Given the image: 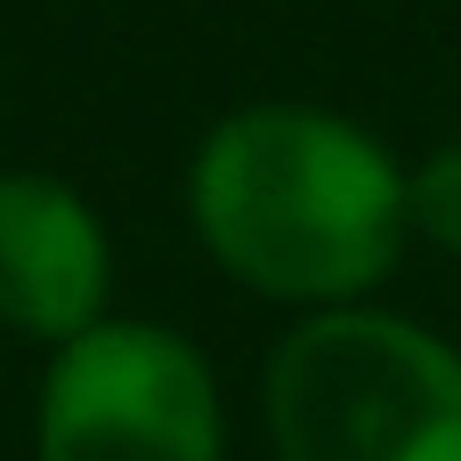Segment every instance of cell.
I'll return each instance as SVG.
<instances>
[{"label":"cell","mask_w":461,"mask_h":461,"mask_svg":"<svg viewBox=\"0 0 461 461\" xmlns=\"http://www.w3.org/2000/svg\"><path fill=\"white\" fill-rule=\"evenodd\" d=\"M186 219L227 284L300 316L373 300L413 243L405 162L308 97L219 113L186 162Z\"/></svg>","instance_id":"1"},{"label":"cell","mask_w":461,"mask_h":461,"mask_svg":"<svg viewBox=\"0 0 461 461\" xmlns=\"http://www.w3.org/2000/svg\"><path fill=\"white\" fill-rule=\"evenodd\" d=\"M276 461H461V348L397 308H316L259 381Z\"/></svg>","instance_id":"2"},{"label":"cell","mask_w":461,"mask_h":461,"mask_svg":"<svg viewBox=\"0 0 461 461\" xmlns=\"http://www.w3.org/2000/svg\"><path fill=\"white\" fill-rule=\"evenodd\" d=\"M32 461H227L211 357L162 316L89 324L41 365Z\"/></svg>","instance_id":"3"},{"label":"cell","mask_w":461,"mask_h":461,"mask_svg":"<svg viewBox=\"0 0 461 461\" xmlns=\"http://www.w3.org/2000/svg\"><path fill=\"white\" fill-rule=\"evenodd\" d=\"M113 316V235L57 170H0V332L65 348Z\"/></svg>","instance_id":"4"},{"label":"cell","mask_w":461,"mask_h":461,"mask_svg":"<svg viewBox=\"0 0 461 461\" xmlns=\"http://www.w3.org/2000/svg\"><path fill=\"white\" fill-rule=\"evenodd\" d=\"M405 219H413V243L461 259V138L405 162Z\"/></svg>","instance_id":"5"}]
</instances>
